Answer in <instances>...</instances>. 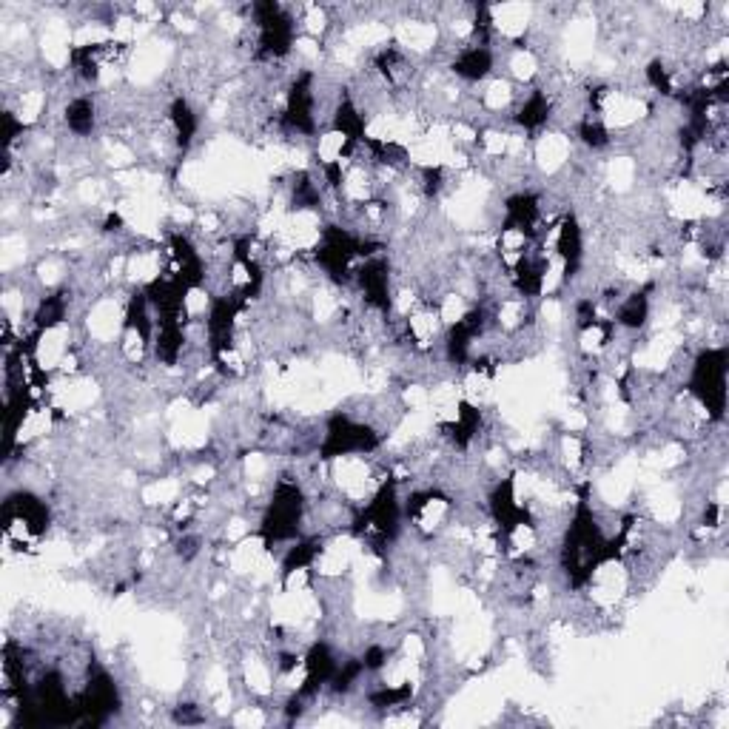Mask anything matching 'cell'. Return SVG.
I'll use <instances>...</instances> for the list:
<instances>
[{"label": "cell", "mask_w": 729, "mask_h": 729, "mask_svg": "<svg viewBox=\"0 0 729 729\" xmlns=\"http://www.w3.org/2000/svg\"><path fill=\"white\" fill-rule=\"evenodd\" d=\"M727 348H707L695 356L687 391L707 411V419H721L727 408Z\"/></svg>", "instance_id": "obj_1"}, {"label": "cell", "mask_w": 729, "mask_h": 729, "mask_svg": "<svg viewBox=\"0 0 729 729\" xmlns=\"http://www.w3.org/2000/svg\"><path fill=\"white\" fill-rule=\"evenodd\" d=\"M493 66H496L493 49L479 46V43H465L450 57V72L465 83H485L487 77L493 75Z\"/></svg>", "instance_id": "obj_2"}, {"label": "cell", "mask_w": 729, "mask_h": 729, "mask_svg": "<svg viewBox=\"0 0 729 729\" xmlns=\"http://www.w3.org/2000/svg\"><path fill=\"white\" fill-rule=\"evenodd\" d=\"M169 126L174 134V146L180 151L191 149L197 131H200V114L194 112L191 100L186 97H174L169 106Z\"/></svg>", "instance_id": "obj_3"}, {"label": "cell", "mask_w": 729, "mask_h": 729, "mask_svg": "<svg viewBox=\"0 0 729 729\" xmlns=\"http://www.w3.org/2000/svg\"><path fill=\"white\" fill-rule=\"evenodd\" d=\"M63 123L75 137H92L97 129V103L92 94H75L63 109Z\"/></svg>", "instance_id": "obj_4"}, {"label": "cell", "mask_w": 729, "mask_h": 729, "mask_svg": "<svg viewBox=\"0 0 729 729\" xmlns=\"http://www.w3.org/2000/svg\"><path fill=\"white\" fill-rule=\"evenodd\" d=\"M174 721L177 724H203L206 715L200 712L197 704H180V707H174Z\"/></svg>", "instance_id": "obj_5"}]
</instances>
